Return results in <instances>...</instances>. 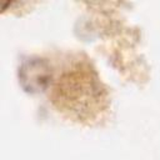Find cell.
Here are the masks:
<instances>
[{
    "mask_svg": "<svg viewBox=\"0 0 160 160\" xmlns=\"http://www.w3.org/2000/svg\"><path fill=\"white\" fill-rule=\"evenodd\" d=\"M21 81L24 86L31 91L34 90H42L49 81L50 71L48 64L41 59L30 60L20 70Z\"/></svg>",
    "mask_w": 160,
    "mask_h": 160,
    "instance_id": "cell-1",
    "label": "cell"
}]
</instances>
